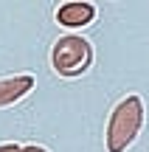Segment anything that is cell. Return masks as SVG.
<instances>
[{
  "label": "cell",
  "instance_id": "6da1fadb",
  "mask_svg": "<svg viewBox=\"0 0 149 152\" xmlns=\"http://www.w3.org/2000/svg\"><path fill=\"white\" fill-rule=\"evenodd\" d=\"M90 62H93V48H90V42L84 37H73V34L59 37L54 51H51V65L62 76L84 73L90 68Z\"/></svg>",
  "mask_w": 149,
  "mask_h": 152
},
{
  "label": "cell",
  "instance_id": "7a4b0ae2",
  "mask_svg": "<svg viewBox=\"0 0 149 152\" xmlns=\"http://www.w3.org/2000/svg\"><path fill=\"white\" fill-rule=\"evenodd\" d=\"M141 121H144V104H141V99L138 96L124 99L110 118V152H121L127 144H132V138L138 135Z\"/></svg>",
  "mask_w": 149,
  "mask_h": 152
},
{
  "label": "cell",
  "instance_id": "3957f363",
  "mask_svg": "<svg viewBox=\"0 0 149 152\" xmlns=\"http://www.w3.org/2000/svg\"><path fill=\"white\" fill-rule=\"evenodd\" d=\"M93 17H96L93 3H65L56 11V23H62L68 28H82L87 23H93Z\"/></svg>",
  "mask_w": 149,
  "mask_h": 152
},
{
  "label": "cell",
  "instance_id": "277c9868",
  "mask_svg": "<svg viewBox=\"0 0 149 152\" xmlns=\"http://www.w3.org/2000/svg\"><path fill=\"white\" fill-rule=\"evenodd\" d=\"M34 87V76H11V79H0V107L23 99Z\"/></svg>",
  "mask_w": 149,
  "mask_h": 152
}]
</instances>
